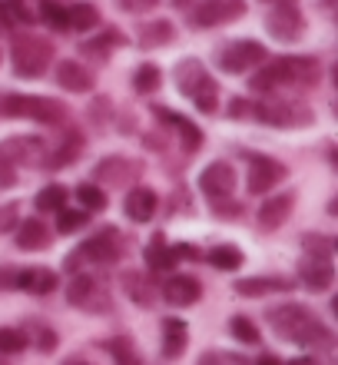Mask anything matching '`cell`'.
<instances>
[{
  "label": "cell",
  "mask_w": 338,
  "mask_h": 365,
  "mask_svg": "<svg viewBox=\"0 0 338 365\" xmlns=\"http://www.w3.org/2000/svg\"><path fill=\"white\" fill-rule=\"evenodd\" d=\"M63 365H90V362H83V359H70V362H63Z\"/></svg>",
  "instance_id": "obj_53"
},
{
  "label": "cell",
  "mask_w": 338,
  "mask_h": 365,
  "mask_svg": "<svg viewBox=\"0 0 338 365\" xmlns=\"http://www.w3.org/2000/svg\"><path fill=\"white\" fill-rule=\"evenodd\" d=\"M229 332L239 339V342H245V346H255V342H259V326L245 316H232L229 319Z\"/></svg>",
  "instance_id": "obj_38"
},
{
  "label": "cell",
  "mask_w": 338,
  "mask_h": 365,
  "mask_svg": "<svg viewBox=\"0 0 338 365\" xmlns=\"http://www.w3.org/2000/svg\"><path fill=\"white\" fill-rule=\"evenodd\" d=\"M90 220V212L83 210H70V206H63V210L57 212V232H63V236H70V232L83 230Z\"/></svg>",
  "instance_id": "obj_37"
},
{
  "label": "cell",
  "mask_w": 338,
  "mask_h": 365,
  "mask_svg": "<svg viewBox=\"0 0 338 365\" xmlns=\"http://www.w3.org/2000/svg\"><path fill=\"white\" fill-rule=\"evenodd\" d=\"M245 14V0H199L193 7V24L199 30L206 27H223V24H232Z\"/></svg>",
  "instance_id": "obj_7"
},
{
  "label": "cell",
  "mask_w": 338,
  "mask_h": 365,
  "mask_svg": "<svg viewBox=\"0 0 338 365\" xmlns=\"http://www.w3.org/2000/svg\"><path fill=\"white\" fill-rule=\"evenodd\" d=\"M23 349H27V336H23L20 329H10V326L0 329V352H4V356H17Z\"/></svg>",
  "instance_id": "obj_39"
},
{
  "label": "cell",
  "mask_w": 338,
  "mask_h": 365,
  "mask_svg": "<svg viewBox=\"0 0 338 365\" xmlns=\"http://www.w3.org/2000/svg\"><path fill=\"white\" fill-rule=\"evenodd\" d=\"M216 60H219V67L226 73H245V70L259 67L262 60H265V47H262L259 40H232V43H223Z\"/></svg>",
  "instance_id": "obj_5"
},
{
  "label": "cell",
  "mask_w": 338,
  "mask_h": 365,
  "mask_svg": "<svg viewBox=\"0 0 338 365\" xmlns=\"http://www.w3.org/2000/svg\"><path fill=\"white\" fill-rule=\"evenodd\" d=\"M17 246L27 252H37V250H47L50 246V230L43 226L40 220H23L17 222Z\"/></svg>",
  "instance_id": "obj_23"
},
{
  "label": "cell",
  "mask_w": 338,
  "mask_h": 365,
  "mask_svg": "<svg viewBox=\"0 0 338 365\" xmlns=\"http://www.w3.org/2000/svg\"><path fill=\"white\" fill-rule=\"evenodd\" d=\"M0 60H4V53H0Z\"/></svg>",
  "instance_id": "obj_56"
},
{
  "label": "cell",
  "mask_w": 338,
  "mask_h": 365,
  "mask_svg": "<svg viewBox=\"0 0 338 365\" xmlns=\"http://www.w3.org/2000/svg\"><path fill=\"white\" fill-rule=\"evenodd\" d=\"M47 156V146L37 136H7L0 143V160H7L14 170L17 166H40Z\"/></svg>",
  "instance_id": "obj_9"
},
{
  "label": "cell",
  "mask_w": 338,
  "mask_h": 365,
  "mask_svg": "<svg viewBox=\"0 0 338 365\" xmlns=\"http://www.w3.org/2000/svg\"><path fill=\"white\" fill-rule=\"evenodd\" d=\"M265 30H269V37H275L279 43H295V40L305 34L302 10L295 7V4H279V7H272L269 17H265Z\"/></svg>",
  "instance_id": "obj_8"
},
{
  "label": "cell",
  "mask_w": 338,
  "mask_h": 365,
  "mask_svg": "<svg viewBox=\"0 0 338 365\" xmlns=\"http://www.w3.org/2000/svg\"><path fill=\"white\" fill-rule=\"evenodd\" d=\"M196 365H219V356H216V352H206V356H199Z\"/></svg>",
  "instance_id": "obj_49"
},
{
  "label": "cell",
  "mask_w": 338,
  "mask_h": 365,
  "mask_svg": "<svg viewBox=\"0 0 338 365\" xmlns=\"http://www.w3.org/2000/svg\"><path fill=\"white\" fill-rule=\"evenodd\" d=\"M0 116L4 120H37V123L57 126L67 120V106L50 96H33V93H0Z\"/></svg>",
  "instance_id": "obj_3"
},
{
  "label": "cell",
  "mask_w": 338,
  "mask_h": 365,
  "mask_svg": "<svg viewBox=\"0 0 338 365\" xmlns=\"http://www.w3.org/2000/svg\"><path fill=\"white\" fill-rule=\"evenodd\" d=\"M17 276H20V269L0 266V289H17Z\"/></svg>",
  "instance_id": "obj_47"
},
{
  "label": "cell",
  "mask_w": 338,
  "mask_h": 365,
  "mask_svg": "<svg viewBox=\"0 0 338 365\" xmlns=\"http://www.w3.org/2000/svg\"><path fill=\"white\" fill-rule=\"evenodd\" d=\"M17 289H23L30 296H50V292L57 289V272L43 269V266H37V269H20Z\"/></svg>",
  "instance_id": "obj_21"
},
{
  "label": "cell",
  "mask_w": 338,
  "mask_h": 365,
  "mask_svg": "<svg viewBox=\"0 0 338 365\" xmlns=\"http://www.w3.org/2000/svg\"><path fill=\"white\" fill-rule=\"evenodd\" d=\"M113 43H120V34H113V30H110L103 40H87V43H83V53H87V57H93V60H107L110 50H113Z\"/></svg>",
  "instance_id": "obj_41"
},
{
  "label": "cell",
  "mask_w": 338,
  "mask_h": 365,
  "mask_svg": "<svg viewBox=\"0 0 338 365\" xmlns=\"http://www.w3.org/2000/svg\"><path fill=\"white\" fill-rule=\"evenodd\" d=\"M302 246H305V252H309V256H325V259L332 256V242L325 240V236H315V232H312V236H305V240H302Z\"/></svg>",
  "instance_id": "obj_43"
},
{
  "label": "cell",
  "mask_w": 338,
  "mask_h": 365,
  "mask_svg": "<svg viewBox=\"0 0 338 365\" xmlns=\"http://www.w3.org/2000/svg\"><path fill=\"white\" fill-rule=\"evenodd\" d=\"M37 349L40 352H53V349H57V332H53V329H43V332H40Z\"/></svg>",
  "instance_id": "obj_48"
},
{
  "label": "cell",
  "mask_w": 338,
  "mask_h": 365,
  "mask_svg": "<svg viewBox=\"0 0 338 365\" xmlns=\"http://www.w3.org/2000/svg\"><path fill=\"white\" fill-rule=\"evenodd\" d=\"M279 4H295V0H279Z\"/></svg>",
  "instance_id": "obj_55"
},
{
  "label": "cell",
  "mask_w": 338,
  "mask_h": 365,
  "mask_svg": "<svg viewBox=\"0 0 338 365\" xmlns=\"http://www.w3.org/2000/svg\"><path fill=\"white\" fill-rule=\"evenodd\" d=\"M159 0H116V7L126 10V14H146V10H153Z\"/></svg>",
  "instance_id": "obj_45"
},
{
  "label": "cell",
  "mask_w": 338,
  "mask_h": 365,
  "mask_svg": "<svg viewBox=\"0 0 338 365\" xmlns=\"http://www.w3.org/2000/svg\"><path fill=\"white\" fill-rule=\"evenodd\" d=\"M199 296H203V286H199V279H193V276H169L163 282V299L173 309L196 306Z\"/></svg>",
  "instance_id": "obj_15"
},
{
  "label": "cell",
  "mask_w": 338,
  "mask_h": 365,
  "mask_svg": "<svg viewBox=\"0 0 338 365\" xmlns=\"http://www.w3.org/2000/svg\"><path fill=\"white\" fill-rule=\"evenodd\" d=\"M7 30H10V27H7V20H4V14H0V34H7Z\"/></svg>",
  "instance_id": "obj_52"
},
{
  "label": "cell",
  "mask_w": 338,
  "mask_h": 365,
  "mask_svg": "<svg viewBox=\"0 0 338 365\" xmlns=\"http://www.w3.org/2000/svg\"><path fill=\"white\" fill-rule=\"evenodd\" d=\"M10 63H14V73L23 80H37L47 73V67L53 63V43L47 37H33V34H23V37L14 40V50H10Z\"/></svg>",
  "instance_id": "obj_4"
},
{
  "label": "cell",
  "mask_w": 338,
  "mask_h": 365,
  "mask_svg": "<svg viewBox=\"0 0 338 365\" xmlns=\"http://www.w3.org/2000/svg\"><path fill=\"white\" fill-rule=\"evenodd\" d=\"M40 17H43V24H47L50 30H57V34L70 30V24H67V7H60L57 0H43V4H40Z\"/></svg>",
  "instance_id": "obj_36"
},
{
  "label": "cell",
  "mask_w": 338,
  "mask_h": 365,
  "mask_svg": "<svg viewBox=\"0 0 338 365\" xmlns=\"http://www.w3.org/2000/svg\"><path fill=\"white\" fill-rule=\"evenodd\" d=\"M255 365H282V362H279V359H272V356H265V359H259Z\"/></svg>",
  "instance_id": "obj_51"
},
{
  "label": "cell",
  "mask_w": 338,
  "mask_h": 365,
  "mask_svg": "<svg viewBox=\"0 0 338 365\" xmlns=\"http://www.w3.org/2000/svg\"><path fill=\"white\" fill-rule=\"evenodd\" d=\"M289 365H319V362H315V359H292Z\"/></svg>",
  "instance_id": "obj_50"
},
{
  "label": "cell",
  "mask_w": 338,
  "mask_h": 365,
  "mask_svg": "<svg viewBox=\"0 0 338 365\" xmlns=\"http://www.w3.org/2000/svg\"><path fill=\"white\" fill-rule=\"evenodd\" d=\"M189 329L179 319H166L163 322V356L166 359H179L186 352V342H189Z\"/></svg>",
  "instance_id": "obj_25"
},
{
  "label": "cell",
  "mask_w": 338,
  "mask_h": 365,
  "mask_svg": "<svg viewBox=\"0 0 338 365\" xmlns=\"http://www.w3.org/2000/svg\"><path fill=\"white\" fill-rule=\"evenodd\" d=\"M80 153H83V136L80 133H67L63 136V143L53 150V156H43V163L47 170H60V166H70L73 160H80Z\"/></svg>",
  "instance_id": "obj_24"
},
{
  "label": "cell",
  "mask_w": 338,
  "mask_h": 365,
  "mask_svg": "<svg viewBox=\"0 0 338 365\" xmlns=\"http://www.w3.org/2000/svg\"><path fill=\"white\" fill-rule=\"evenodd\" d=\"M77 202L83 206V212H103L107 192L100 190V182H83V186H77Z\"/></svg>",
  "instance_id": "obj_33"
},
{
  "label": "cell",
  "mask_w": 338,
  "mask_h": 365,
  "mask_svg": "<svg viewBox=\"0 0 338 365\" xmlns=\"http://www.w3.org/2000/svg\"><path fill=\"white\" fill-rule=\"evenodd\" d=\"M176 87L183 90L189 100H196L199 93H209V90H219L216 87V80L206 73V67L199 63V60H183L179 67H176Z\"/></svg>",
  "instance_id": "obj_11"
},
{
  "label": "cell",
  "mask_w": 338,
  "mask_h": 365,
  "mask_svg": "<svg viewBox=\"0 0 338 365\" xmlns=\"http://www.w3.org/2000/svg\"><path fill=\"white\" fill-rule=\"evenodd\" d=\"M292 202L295 196L292 192H279V196H269V200L259 206V226L262 230H279L282 222L292 216Z\"/></svg>",
  "instance_id": "obj_20"
},
{
  "label": "cell",
  "mask_w": 338,
  "mask_h": 365,
  "mask_svg": "<svg viewBox=\"0 0 338 365\" xmlns=\"http://www.w3.org/2000/svg\"><path fill=\"white\" fill-rule=\"evenodd\" d=\"M120 252H123V236H120L113 226L100 230V236H93V240H87L80 246V256H87V259H93V262H107V266L120 259Z\"/></svg>",
  "instance_id": "obj_14"
},
{
  "label": "cell",
  "mask_w": 338,
  "mask_h": 365,
  "mask_svg": "<svg viewBox=\"0 0 338 365\" xmlns=\"http://www.w3.org/2000/svg\"><path fill=\"white\" fill-rule=\"evenodd\" d=\"M67 186H60V182H50V186H43V190L37 192V210L40 212H60L63 206H67Z\"/></svg>",
  "instance_id": "obj_32"
},
{
  "label": "cell",
  "mask_w": 338,
  "mask_h": 365,
  "mask_svg": "<svg viewBox=\"0 0 338 365\" xmlns=\"http://www.w3.org/2000/svg\"><path fill=\"white\" fill-rule=\"evenodd\" d=\"M173 4H179V7H186V4H189V0H173Z\"/></svg>",
  "instance_id": "obj_54"
},
{
  "label": "cell",
  "mask_w": 338,
  "mask_h": 365,
  "mask_svg": "<svg viewBox=\"0 0 338 365\" xmlns=\"http://www.w3.org/2000/svg\"><path fill=\"white\" fill-rule=\"evenodd\" d=\"M67 24L70 30L87 34V30H93L100 24V10L93 4H73V7H67Z\"/></svg>",
  "instance_id": "obj_29"
},
{
  "label": "cell",
  "mask_w": 338,
  "mask_h": 365,
  "mask_svg": "<svg viewBox=\"0 0 338 365\" xmlns=\"http://www.w3.org/2000/svg\"><path fill=\"white\" fill-rule=\"evenodd\" d=\"M20 222V206L17 202H4L0 206V232H14Z\"/></svg>",
  "instance_id": "obj_42"
},
{
  "label": "cell",
  "mask_w": 338,
  "mask_h": 365,
  "mask_svg": "<svg viewBox=\"0 0 338 365\" xmlns=\"http://www.w3.org/2000/svg\"><path fill=\"white\" fill-rule=\"evenodd\" d=\"M0 14L7 20V27H27V24H33V14H30V7L23 0H0Z\"/></svg>",
  "instance_id": "obj_35"
},
{
  "label": "cell",
  "mask_w": 338,
  "mask_h": 365,
  "mask_svg": "<svg viewBox=\"0 0 338 365\" xmlns=\"http://www.w3.org/2000/svg\"><path fill=\"white\" fill-rule=\"evenodd\" d=\"M176 37V27L169 24V20H149V24H143L139 27V34H136V40H139V47L143 50H156V47H169Z\"/></svg>",
  "instance_id": "obj_22"
},
{
  "label": "cell",
  "mask_w": 338,
  "mask_h": 365,
  "mask_svg": "<svg viewBox=\"0 0 338 365\" xmlns=\"http://www.w3.org/2000/svg\"><path fill=\"white\" fill-rule=\"evenodd\" d=\"M265 322L272 332L282 339H289L295 346L305 349H332V329L325 322L312 316L302 302H285V306H272L265 312Z\"/></svg>",
  "instance_id": "obj_1"
},
{
  "label": "cell",
  "mask_w": 338,
  "mask_h": 365,
  "mask_svg": "<svg viewBox=\"0 0 338 365\" xmlns=\"http://www.w3.org/2000/svg\"><path fill=\"white\" fill-rule=\"evenodd\" d=\"M97 292H100V286L87 276V272H77L67 286L70 306H80V309H93V296H97Z\"/></svg>",
  "instance_id": "obj_26"
},
{
  "label": "cell",
  "mask_w": 338,
  "mask_h": 365,
  "mask_svg": "<svg viewBox=\"0 0 338 365\" xmlns=\"http://www.w3.org/2000/svg\"><path fill=\"white\" fill-rule=\"evenodd\" d=\"M319 83V60L315 57H279L269 60L255 77H249V87L255 93H272L279 87H315Z\"/></svg>",
  "instance_id": "obj_2"
},
{
  "label": "cell",
  "mask_w": 338,
  "mask_h": 365,
  "mask_svg": "<svg viewBox=\"0 0 338 365\" xmlns=\"http://www.w3.org/2000/svg\"><path fill=\"white\" fill-rule=\"evenodd\" d=\"M107 352L116 359V365H139V356L136 349L126 342V339H110L107 342Z\"/></svg>",
  "instance_id": "obj_40"
},
{
  "label": "cell",
  "mask_w": 338,
  "mask_h": 365,
  "mask_svg": "<svg viewBox=\"0 0 338 365\" xmlns=\"http://www.w3.org/2000/svg\"><path fill=\"white\" fill-rule=\"evenodd\" d=\"M249 113L272 126H302L312 120L309 110H302V106H295V103H285V100H255V103L249 106Z\"/></svg>",
  "instance_id": "obj_6"
},
{
  "label": "cell",
  "mask_w": 338,
  "mask_h": 365,
  "mask_svg": "<svg viewBox=\"0 0 338 365\" xmlns=\"http://www.w3.org/2000/svg\"><path fill=\"white\" fill-rule=\"evenodd\" d=\"M289 176V170L279 163V160H272V156H262V153H252L249 156V192H269V190H275L282 180Z\"/></svg>",
  "instance_id": "obj_10"
},
{
  "label": "cell",
  "mask_w": 338,
  "mask_h": 365,
  "mask_svg": "<svg viewBox=\"0 0 338 365\" xmlns=\"http://www.w3.org/2000/svg\"><path fill=\"white\" fill-rule=\"evenodd\" d=\"M139 176V163L133 160H123V156H107L93 166V180H103L110 186H123V182L136 180Z\"/></svg>",
  "instance_id": "obj_16"
},
{
  "label": "cell",
  "mask_w": 338,
  "mask_h": 365,
  "mask_svg": "<svg viewBox=\"0 0 338 365\" xmlns=\"http://www.w3.org/2000/svg\"><path fill=\"white\" fill-rule=\"evenodd\" d=\"M57 83L70 93H90L93 90V73H90L83 63H73V60H60L57 63Z\"/></svg>",
  "instance_id": "obj_19"
},
{
  "label": "cell",
  "mask_w": 338,
  "mask_h": 365,
  "mask_svg": "<svg viewBox=\"0 0 338 365\" xmlns=\"http://www.w3.org/2000/svg\"><path fill=\"white\" fill-rule=\"evenodd\" d=\"M17 182V170L7 163V160H0V190H10Z\"/></svg>",
  "instance_id": "obj_46"
},
{
  "label": "cell",
  "mask_w": 338,
  "mask_h": 365,
  "mask_svg": "<svg viewBox=\"0 0 338 365\" xmlns=\"http://www.w3.org/2000/svg\"><path fill=\"white\" fill-rule=\"evenodd\" d=\"M123 289L136 306H153V286H149V279L143 272H123Z\"/></svg>",
  "instance_id": "obj_28"
},
{
  "label": "cell",
  "mask_w": 338,
  "mask_h": 365,
  "mask_svg": "<svg viewBox=\"0 0 338 365\" xmlns=\"http://www.w3.org/2000/svg\"><path fill=\"white\" fill-rule=\"evenodd\" d=\"M156 206H159V200H156V192L146 190V186L130 190L126 192V200H123L126 220H133V222H149L156 216Z\"/></svg>",
  "instance_id": "obj_17"
},
{
  "label": "cell",
  "mask_w": 338,
  "mask_h": 365,
  "mask_svg": "<svg viewBox=\"0 0 338 365\" xmlns=\"http://www.w3.org/2000/svg\"><path fill=\"white\" fill-rule=\"evenodd\" d=\"M159 120H166V123L173 126L176 133L183 136L186 150L193 153V150H199V143H203V133H199V126L189 120V116H179V113H169V110H159Z\"/></svg>",
  "instance_id": "obj_27"
},
{
  "label": "cell",
  "mask_w": 338,
  "mask_h": 365,
  "mask_svg": "<svg viewBox=\"0 0 338 365\" xmlns=\"http://www.w3.org/2000/svg\"><path fill=\"white\" fill-rule=\"evenodd\" d=\"M232 186H236V170H232L229 163H223V160L209 163L203 173H199V190H203L209 200H226V196H232Z\"/></svg>",
  "instance_id": "obj_13"
},
{
  "label": "cell",
  "mask_w": 338,
  "mask_h": 365,
  "mask_svg": "<svg viewBox=\"0 0 338 365\" xmlns=\"http://www.w3.org/2000/svg\"><path fill=\"white\" fill-rule=\"evenodd\" d=\"M159 83H163V77H159V67H153V63L136 67V73H133V90H136V93L149 96V93H156V90H159Z\"/></svg>",
  "instance_id": "obj_34"
},
{
  "label": "cell",
  "mask_w": 338,
  "mask_h": 365,
  "mask_svg": "<svg viewBox=\"0 0 338 365\" xmlns=\"http://www.w3.org/2000/svg\"><path fill=\"white\" fill-rule=\"evenodd\" d=\"M206 259L213 262L216 269H226V272H232V269H239L242 262H245V256H242V250H239V246H229V242H223V246H213Z\"/></svg>",
  "instance_id": "obj_31"
},
{
  "label": "cell",
  "mask_w": 338,
  "mask_h": 365,
  "mask_svg": "<svg viewBox=\"0 0 338 365\" xmlns=\"http://www.w3.org/2000/svg\"><path fill=\"white\" fill-rule=\"evenodd\" d=\"M289 289L292 282L285 276H252L236 282V292L242 299H262V296H272V292H289Z\"/></svg>",
  "instance_id": "obj_18"
},
{
  "label": "cell",
  "mask_w": 338,
  "mask_h": 365,
  "mask_svg": "<svg viewBox=\"0 0 338 365\" xmlns=\"http://www.w3.org/2000/svg\"><path fill=\"white\" fill-rule=\"evenodd\" d=\"M213 216H219V220H239V216H242V206L236 200H216Z\"/></svg>",
  "instance_id": "obj_44"
},
{
  "label": "cell",
  "mask_w": 338,
  "mask_h": 365,
  "mask_svg": "<svg viewBox=\"0 0 338 365\" xmlns=\"http://www.w3.org/2000/svg\"><path fill=\"white\" fill-rule=\"evenodd\" d=\"M299 282L309 292H329L335 282V266L325 256H305L299 262Z\"/></svg>",
  "instance_id": "obj_12"
},
{
  "label": "cell",
  "mask_w": 338,
  "mask_h": 365,
  "mask_svg": "<svg viewBox=\"0 0 338 365\" xmlns=\"http://www.w3.org/2000/svg\"><path fill=\"white\" fill-rule=\"evenodd\" d=\"M146 262H149V269L153 272H163V269H173V246H166L163 236H153V242L146 246Z\"/></svg>",
  "instance_id": "obj_30"
}]
</instances>
